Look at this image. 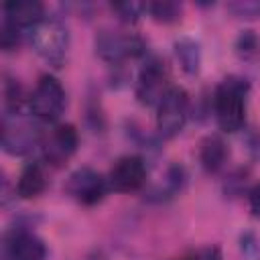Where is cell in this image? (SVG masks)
Instances as JSON below:
<instances>
[{
	"label": "cell",
	"mask_w": 260,
	"mask_h": 260,
	"mask_svg": "<svg viewBox=\"0 0 260 260\" xmlns=\"http://www.w3.org/2000/svg\"><path fill=\"white\" fill-rule=\"evenodd\" d=\"M248 83L242 77H225L213 91V114L223 132H238L246 122Z\"/></svg>",
	"instance_id": "6da1fadb"
},
{
	"label": "cell",
	"mask_w": 260,
	"mask_h": 260,
	"mask_svg": "<svg viewBox=\"0 0 260 260\" xmlns=\"http://www.w3.org/2000/svg\"><path fill=\"white\" fill-rule=\"evenodd\" d=\"M26 35L32 51L49 65L61 67L65 63L69 51V30L59 18L45 16L35 26H30Z\"/></svg>",
	"instance_id": "7a4b0ae2"
},
{
	"label": "cell",
	"mask_w": 260,
	"mask_h": 260,
	"mask_svg": "<svg viewBox=\"0 0 260 260\" xmlns=\"http://www.w3.org/2000/svg\"><path fill=\"white\" fill-rule=\"evenodd\" d=\"M28 110L41 122H57L65 110V89L55 75H41L28 95Z\"/></svg>",
	"instance_id": "3957f363"
},
{
	"label": "cell",
	"mask_w": 260,
	"mask_h": 260,
	"mask_svg": "<svg viewBox=\"0 0 260 260\" xmlns=\"http://www.w3.org/2000/svg\"><path fill=\"white\" fill-rule=\"evenodd\" d=\"M189 116V95L183 87L171 85L156 106V130L162 138L177 136Z\"/></svg>",
	"instance_id": "277c9868"
},
{
	"label": "cell",
	"mask_w": 260,
	"mask_h": 260,
	"mask_svg": "<svg viewBox=\"0 0 260 260\" xmlns=\"http://www.w3.org/2000/svg\"><path fill=\"white\" fill-rule=\"evenodd\" d=\"M169 67L160 57H148L140 67L136 81V98L142 106H158L169 91Z\"/></svg>",
	"instance_id": "5b68a950"
},
{
	"label": "cell",
	"mask_w": 260,
	"mask_h": 260,
	"mask_svg": "<svg viewBox=\"0 0 260 260\" xmlns=\"http://www.w3.org/2000/svg\"><path fill=\"white\" fill-rule=\"evenodd\" d=\"M79 136L73 124H55L45 136H41L43 160L51 167H63L77 150Z\"/></svg>",
	"instance_id": "8992f818"
},
{
	"label": "cell",
	"mask_w": 260,
	"mask_h": 260,
	"mask_svg": "<svg viewBox=\"0 0 260 260\" xmlns=\"http://www.w3.org/2000/svg\"><path fill=\"white\" fill-rule=\"evenodd\" d=\"M41 142L37 128L22 116V112H6L2 120V148L8 154H26Z\"/></svg>",
	"instance_id": "52a82bcc"
},
{
	"label": "cell",
	"mask_w": 260,
	"mask_h": 260,
	"mask_svg": "<svg viewBox=\"0 0 260 260\" xmlns=\"http://www.w3.org/2000/svg\"><path fill=\"white\" fill-rule=\"evenodd\" d=\"M95 53L108 63H122L144 53V41L132 32L102 30L95 37Z\"/></svg>",
	"instance_id": "ba28073f"
},
{
	"label": "cell",
	"mask_w": 260,
	"mask_h": 260,
	"mask_svg": "<svg viewBox=\"0 0 260 260\" xmlns=\"http://www.w3.org/2000/svg\"><path fill=\"white\" fill-rule=\"evenodd\" d=\"M65 189L77 203L98 205L106 197V193L110 189V183L98 171H93L89 167H81V169H77L69 175Z\"/></svg>",
	"instance_id": "9c48e42d"
},
{
	"label": "cell",
	"mask_w": 260,
	"mask_h": 260,
	"mask_svg": "<svg viewBox=\"0 0 260 260\" xmlns=\"http://www.w3.org/2000/svg\"><path fill=\"white\" fill-rule=\"evenodd\" d=\"M110 189L118 193H132L138 191L146 183V162L138 154H126L120 156L108 175Z\"/></svg>",
	"instance_id": "30bf717a"
},
{
	"label": "cell",
	"mask_w": 260,
	"mask_h": 260,
	"mask_svg": "<svg viewBox=\"0 0 260 260\" xmlns=\"http://www.w3.org/2000/svg\"><path fill=\"white\" fill-rule=\"evenodd\" d=\"M45 242L22 228H14L4 236V260H45Z\"/></svg>",
	"instance_id": "8fae6325"
},
{
	"label": "cell",
	"mask_w": 260,
	"mask_h": 260,
	"mask_svg": "<svg viewBox=\"0 0 260 260\" xmlns=\"http://www.w3.org/2000/svg\"><path fill=\"white\" fill-rule=\"evenodd\" d=\"M2 10L4 20L18 26L20 30H28L45 18V6L39 0H10L2 6Z\"/></svg>",
	"instance_id": "7c38bea8"
},
{
	"label": "cell",
	"mask_w": 260,
	"mask_h": 260,
	"mask_svg": "<svg viewBox=\"0 0 260 260\" xmlns=\"http://www.w3.org/2000/svg\"><path fill=\"white\" fill-rule=\"evenodd\" d=\"M230 156V148L223 142L221 136L211 134L205 136L199 144V162L207 173H217L219 169H223L225 160Z\"/></svg>",
	"instance_id": "4fadbf2b"
},
{
	"label": "cell",
	"mask_w": 260,
	"mask_h": 260,
	"mask_svg": "<svg viewBox=\"0 0 260 260\" xmlns=\"http://www.w3.org/2000/svg\"><path fill=\"white\" fill-rule=\"evenodd\" d=\"M47 187V177L45 171L41 167V162L32 160L28 165H24V169L18 175V183H16V193L22 199H35L39 197Z\"/></svg>",
	"instance_id": "5bb4252c"
},
{
	"label": "cell",
	"mask_w": 260,
	"mask_h": 260,
	"mask_svg": "<svg viewBox=\"0 0 260 260\" xmlns=\"http://www.w3.org/2000/svg\"><path fill=\"white\" fill-rule=\"evenodd\" d=\"M175 55L183 67L185 73L189 75H197L199 67H201V47L195 39L191 37H179L175 41Z\"/></svg>",
	"instance_id": "9a60e30c"
},
{
	"label": "cell",
	"mask_w": 260,
	"mask_h": 260,
	"mask_svg": "<svg viewBox=\"0 0 260 260\" xmlns=\"http://www.w3.org/2000/svg\"><path fill=\"white\" fill-rule=\"evenodd\" d=\"M146 12L156 20V22H162V24H171V22H177L183 14V6L179 2H173V0H156V2H148L146 4Z\"/></svg>",
	"instance_id": "2e32d148"
},
{
	"label": "cell",
	"mask_w": 260,
	"mask_h": 260,
	"mask_svg": "<svg viewBox=\"0 0 260 260\" xmlns=\"http://www.w3.org/2000/svg\"><path fill=\"white\" fill-rule=\"evenodd\" d=\"M110 8L118 14L120 20L124 22H136L142 12H146V4L142 2H132V0H126V2H112Z\"/></svg>",
	"instance_id": "e0dca14e"
},
{
	"label": "cell",
	"mask_w": 260,
	"mask_h": 260,
	"mask_svg": "<svg viewBox=\"0 0 260 260\" xmlns=\"http://www.w3.org/2000/svg\"><path fill=\"white\" fill-rule=\"evenodd\" d=\"M260 49V39L254 35V30H242L238 41H236V51L242 59H250L258 53Z\"/></svg>",
	"instance_id": "ac0fdd59"
},
{
	"label": "cell",
	"mask_w": 260,
	"mask_h": 260,
	"mask_svg": "<svg viewBox=\"0 0 260 260\" xmlns=\"http://www.w3.org/2000/svg\"><path fill=\"white\" fill-rule=\"evenodd\" d=\"M240 260H260V238L254 232L240 236Z\"/></svg>",
	"instance_id": "d6986e66"
},
{
	"label": "cell",
	"mask_w": 260,
	"mask_h": 260,
	"mask_svg": "<svg viewBox=\"0 0 260 260\" xmlns=\"http://www.w3.org/2000/svg\"><path fill=\"white\" fill-rule=\"evenodd\" d=\"M228 10L238 18H258L260 16V0H236L228 4Z\"/></svg>",
	"instance_id": "ffe728a7"
},
{
	"label": "cell",
	"mask_w": 260,
	"mask_h": 260,
	"mask_svg": "<svg viewBox=\"0 0 260 260\" xmlns=\"http://www.w3.org/2000/svg\"><path fill=\"white\" fill-rule=\"evenodd\" d=\"M20 28L18 26H14V24H10V22H2V28H0V45H2V49L4 51H12V49H16V45L20 43Z\"/></svg>",
	"instance_id": "44dd1931"
},
{
	"label": "cell",
	"mask_w": 260,
	"mask_h": 260,
	"mask_svg": "<svg viewBox=\"0 0 260 260\" xmlns=\"http://www.w3.org/2000/svg\"><path fill=\"white\" fill-rule=\"evenodd\" d=\"M177 260H223V256L217 246H203L193 252H187L185 256H181Z\"/></svg>",
	"instance_id": "7402d4cb"
},
{
	"label": "cell",
	"mask_w": 260,
	"mask_h": 260,
	"mask_svg": "<svg viewBox=\"0 0 260 260\" xmlns=\"http://www.w3.org/2000/svg\"><path fill=\"white\" fill-rule=\"evenodd\" d=\"M244 142H246V148H248L250 156L260 162V130H250L246 134V140Z\"/></svg>",
	"instance_id": "603a6c76"
},
{
	"label": "cell",
	"mask_w": 260,
	"mask_h": 260,
	"mask_svg": "<svg viewBox=\"0 0 260 260\" xmlns=\"http://www.w3.org/2000/svg\"><path fill=\"white\" fill-rule=\"evenodd\" d=\"M248 205L254 217H260V183H256L248 193Z\"/></svg>",
	"instance_id": "cb8c5ba5"
},
{
	"label": "cell",
	"mask_w": 260,
	"mask_h": 260,
	"mask_svg": "<svg viewBox=\"0 0 260 260\" xmlns=\"http://www.w3.org/2000/svg\"><path fill=\"white\" fill-rule=\"evenodd\" d=\"M87 260H108V256H106L104 252L95 250V252H91V254H89V258H87Z\"/></svg>",
	"instance_id": "d4e9b609"
}]
</instances>
